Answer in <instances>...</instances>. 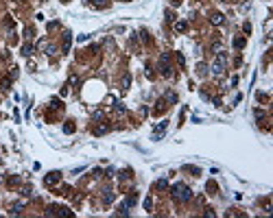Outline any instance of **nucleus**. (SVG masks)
<instances>
[{"mask_svg": "<svg viewBox=\"0 0 273 218\" xmlns=\"http://www.w3.org/2000/svg\"><path fill=\"white\" fill-rule=\"evenodd\" d=\"M170 196L175 199L177 203H186V201L192 199V190L186 183H175V185L170 188Z\"/></svg>", "mask_w": 273, "mask_h": 218, "instance_id": "1", "label": "nucleus"}, {"mask_svg": "<svg viewBox=\"0 0 273 218\" xmlns=\"http://www.w3.org/2000/svg\"><path fill=\"white\" fill-rule=\"evenodd\" d=\"M157 70H160V74H162V77H170V74H173V68H170V55H168V53H164V55L160 57Z\"/></svg>", "mask_w": 273, "mask_h": 218, "instance_id": "2", "label": "nucleus"}, {"mask_svg": "<svg viewBox=\"0 0 273 218\" xmlns=\"http://www.w3.org/2000/svg\"><path fill=\"white\" fill-rule=\"evenodd\" d=\"M225 63H227V57H225V55L221 53V55H218V57L214 59L212 68H210V70H212V74H214V77H221L223 72H225Z\"/></svg>", "mask_w": 273, "mask_h": 218, "instance_id": "3", "label": "nucleus"}, {"mask_svg": "<svg viewBox=\"0 0 273 218\" xmlns=\"http://www.w3.org/2000/svg\"><path fill=\"white\" fill-rule=\"evenodd\" d=\"M46 216H72V212L68 207H59V205H51L46 209Z\"/></svg>", "mask_w": 273, "mask_h": 218, "instance_id": "4", "label": "nucleus"}, {"mask_svg": "<svg viewBox=\"0 0 273 218\" xmlns=\"http://www.w3.org/2000/svg\"><path fill=\"white\" fill-rule=\"evenodd\" d=\"M166 127H168V120H162V122H157V125H155V129H153V135H151V137L157 142V140L166 133Z\"/></svg>", "mask_w": 273, "mask_h": 218, "instance_id": "5", "label": "nucleus"}, {"mask_svg": "<svg viewBox=\"0 0 273 218\" xmlns=\"http://www.w3.org/2000/svg\"><path fill=\"white\" fill-rule=\"evenodd\" d=\"M39 48L48 55V57H55L57 55V46L55 44H48V42H39Z\"/></svg>", "mask_w": 273, "mask_h": 218, "instance_id": "6", "label": "nucleus"}, {"mask_svg": "<svg viewBox=\"0 0 273 218\" xmlns=\"http://www.w3.org/2000/svg\"><path fill=\"white\" fill-rule=\"evenodd\" d=\"M59 179H61V172L53 170V172H48V175L44 177V183H46V185H55V183H57Z\"/></svg>", "mask_w": 273, "mask_h": 218, "instance_id": "7", "label": "nucleus"}, {"mask_svg": "<svg viewBox=\"0 0 273 218\" xmlns=\"http://www.w3.org/2000/svg\"><path fill=\"white\" fill-rule=\"evenodd\" d=\"M210 22L214 24V26H221V24L225 22V15H223V13H212L210 15Z\"/></svg>", "mask_w": 273, "mask_h": 218, "instance_id": "8", "label": "nucleus"}, {"mask_svg": "<svg viewBox=\"0 0 273 218\" xmlns=\"http://www.w3.org/2000/svg\"><path fill=\"white\" fill-rule=\"evenodd\" d=\"M70 44H72V33H70V31H66V33H63V53H68V50H70Z\"/></svg>", "mask_w": 273, "mask_h": 218, "instance_id": "9", "label": "nucleus"}, {"mask_svg": "<svg viewBox=\"0 0 273 218\" xmlns=\"http://www.w3.org/2000/svg\"><path fill=\"white\" fill-rule=\"evenodd\" d=\"M109 129H112V127H109L107 122H103V125H98V127L94 129V135H105V133H107Z\"/></svg>", "mask_w": 273, "mask_h": 218, "instance_id": "10", "label": "nucleus"}, {"mask_svg": "<svg viewBox=\"0 0 273 218\" xmlns=\"http://www.w3.org/2000/svg\"><path fill=\"white\" fill-rule=\"evenodd\" d=\"M103 192H105V194H103V203H105V205H109V203L114 201V192H112L109 188H107V190H103Z\"/></svg>", "mask_w": 273, "mask_h": 218, "instance_id": "11", "label": "nucleus"}, {"mask_svg": "<svg viewBox=\"0 0 273 218\" xmlns=\"http://www.w3.org/2000/svg\"><path fill=\"white\" fill-rule=\"evenodd\" d=\"M22 55H24V57H31V55H33V46H31V44H24V46H22Z\"/></svg>", "mask_w": 273, "mask_h": 218, "instance_id": "12", "label": "nucleus"}, {"mask_svg": "<svg viewBox=\"0 0 273 218\" xmlns=\"http://www.w3.org/2000/svg\"><path fill=\"white\" fill-rule=\"evenodd\" d=\"M206 72H208V65H206V63H197V74H199V77H206Z\"/></svg>", "mask_w": 273, "mask_h": 218, "instance_id": "13", "label": "nucleus"}, {"mask_svg": "<svg viewBox=\"0 0 273 218\" xmlns=\"http://www.w3.org/2000/svg\"><path fill=\"white\" fill-rule=\"evenodd\" d=\"M155 188H157V190H166V188H168V181H166V179H157V181H155Z\"/></svg>", "mask_w": 273, "mask_h": 218, "instance_id": "14", "label": "nucleus"}, {"mask_svg": "<svg viewBox=\"0 0 273 218\" xmlns=\"http://www.w3.org/2000/svg\"><path fill=\"white\" fill-rule=\"evenodd\" d=\"M120 85H122V89H129V85H131V77L125 74V77H122V83H120Z\"/></svg>", "mask_w": 273, "mask_h": 218, "instance_id": "15", "label": "nucleus"}, {"mask_svg": "<svg viewBox=\"0 0 273 218\" xmlns=\"http://www.w3.org/2000/svg\"><path fill=\"white\" fill-rule=\"evenodd\" d=\"M22 209H24V203H15L11 207V214H22Z\"/></svg>", "mask_w": 273, "mask_h": 218, "instance_id": "16", "label": "nucleus"}, {"mask_svg": "<svg viewBox=\"0 0 273 218\" xmlns=\"http://www.w3.org/2000/svg\"><path fill=\"white\" fill-rule=\"evenodd\" d=\"M114 107H116V111H118L120 116H125V113H127V107H125V105H122V103H116Z\"/></svg>", "mask_w": 273, "mask_h": 218, "instance_id": "17", "label": "nucleus"}, {"mask_svg": "<svg viewBox=\"0 0 273 218\" xmlns=\"http://www.w3.org/2000/svg\"><path fill=\"white\" fill-rule=\"evenodd\" d=\"M186 29H188L186 22H177V24H175V31H177V33H181V31H186Z\"/></svg>", "mask_w": 273, "mask_h": 218, "instance_id": "18", "label": "nucleus"}, {"mask_svg": "<svg viewBox=\"0 0 273 218\" xmlns=\"http://www.w3.org/2000/svg\"><path fill=\"white\" fill-rule=\"evenodd\" d=\"M63 133H74V125L72 122H66L63 125Z\"/></svg>", "mask_w": 273, "mask_h": 218, "instance_id": "19", "label": "nucleus"}, {"mask_svg": "<svg viewBox=\"0 0 273 218\" xmlns=\"http://www.w3.org/2000/svg\"><path fill=\"white\" fill-rule=\"evenodd\" d=\"M51 107H53V109H61V101H59V98H53V101H51Z\"/></svg>", "mask_w": 273, "mask_h": 218, "instance_id": "20", "label": "nucleus"}, {"mask_svg": "<svg viewBox=\"0 0 273 218\" xmlns=\"http://www.w3.org/2000/svg\"><path fill=\"white\" fill-rule=\"evenodd\" d=\"M151 207H153V201L146 196V199H144V209H146V212H151Z\"/></svg>", "mask_w": 273, "mask_h": 218, "instance_id": "21", "label": "nucleus"}, {"mask_svg": "<svg viewBox=\"0 0 273 218\" xmlns=\"http://www.w3.org/2000/svg\"><path fill=\"white\" fill-rule=\"evenodd\" d=\"M234 46H236V48H242V46H245V39H242V37H236V39H234Z\"/></svg>", "mask_w": 273, "mask_h": 218, "instance_id": "22", "label": "nucleus"}, {"mask_svg": "<svg viewBox=\"0 0 273 218\" xmlns=\"http://www.w3.org/2000/svg\"><path fill=\"white\" fill-rule=\"evenodd\" d=\"M254 116H256V120H264V111H262V109H256Z\"/></svg>", "mask_w": 273, "mask_h": 218, "instance_id": "23", "label": "nucleus"}, {"mask_svg": "<svg viewBox=\"0 0 273 218\" xmlns=\"http://www.w3.org/2000/svg\"><path fill=\"white\" fill-rule=\"evenodd\" d=\"M184 170H188V172H194V175H199V168H194V166H184Z\"/></svg>", "mask_w": 273, "mask_h": 218, "instance_id": "24", "label": "nucleus"}, {"mask_svg": "<svg viewBox=\"0 0 273 218\" xmlns=\"http://www.w3.org/2000/svg\"><path fill=\"white\" fill-rule=\"evenodd\" d=\"M92 5H94V7H107L105 0H92Z\"/></svg>", "mask_w": 273, "mask_h": 218, "instance_id": "25", "label": "nucleus"}, {"mask_svg": "<svg viewBox=\"0 0 273 218\" xmlns=\"http://www.w3.org/2000/svg\"><path fill=\"white\" fill-rule=\"evenodd\" d=\"M59 26V22H48V31H55Z\"/></svg>", "mask_w": 273, "mask_h": 218, "instance_id": "26", "label": "nucleus"}, {"mask_svg": "<svg viewBox=\"0 0 273 218\" xmlns=\"http://www.w3.org/2000/svg\"><path fill=\"white\" fill-rule=\"evenodd\" d=\"M164 107H166V103H164V98H162V101H157V107H155V109H157V111H162Z\"/></svg>", "mask_w": 273, "mask_h": 218, "instance_id": "27", "label": "nucleus"}, {"mask_svg": "<svg viewBox=\"0 0 273 218\" xmlns=\"http://www.w3.org/2000/svg\"><path fill=\"white\" fill-rule=\"evenodd\" d=\"M94 120H103V111H94Z\"/></svg>", "mask_w": 273, "mask_h": 218, "instance_id": "28", "label": "nucleus"}, {"mask_svg": "<svg viewBox=\"0 0 273 218\" xmlns=\"http://www.w3.org/2000/svg\"><path fill=\"white\" fill-rule=\"evenodd\" d=\"M242 31H245V33H251V24H249V22H247V24H245V26H242Z\"/></svg>", "mask_w": 273, "mask_h": 218, "instance_id": "29", "label": "nucleus"}, {"mask_svg": "<svg viewBox=\"0 0 273 218\" xmlns=\"http://www.w3.org/2000/svg\"><path fill=\"white\" fill-rule=\"evenodd\" d=\"M177 61H179V65H184V63H186V59H184V55H181V53L177 55Z\"/></svg>", "mask_w": 273, "mask_h": 218, "instance_id": "30", "label": "nucleus"}, {"mask_svg": "<svg viewBox=\"0 0 273 218\" xmlns=\"http://www.w3.org/2000/svg\"><path fill=\"white\" fill-rule=\"evenodd\" d=\"M88 37H90V35H79V37H77V42H88Z\"/></svg>", "mask_w": 273, "mask_h": 218, "instance_id": "31", "label": "nucleus"}, {"mask_svg": "<svg viewBox=\"0 0 273 218\" xmlns=\"http://www.w3.org/2000/svg\"><path fill=\"white\" fill-rule=\"evenodd\" d=\"M122 2H129V0H122Z\"/></svg>", "mask_w": 273, "mask_h": 218, "instance_id": "32", "label": "nucleus"}]
</instances>
